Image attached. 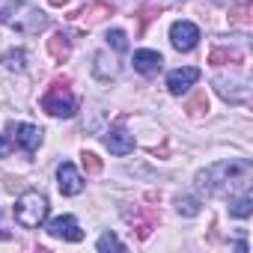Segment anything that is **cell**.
Wrapping results in <instances>:
<instances>
[{"mask_svg": "<svg viewBox=\"0 0 253 253\" xmlns=\"http://www.w3.org/2000/svg\"><path fill=\"white\" fill-rule=\"evenodd\" d=\"M170 42L176 51H194L200 42V27L194 21H173L170 27Z\"/></svg>", "mask_w": 253, "mask_h": 253, "instance_id": "cell-7", "label": "cell"}, {"mask_svg": "<svg viewBox=\"0 0 253 253\" xmlns=\"http://www.w3.org/2000/svg\"><path fill=\"white\" fill-rule=\"evenodd\" d=\"M12 149H15L12 137H9V134H0V158H6V155H12Z\"/></svg>", "mask_w": 253, "mask_h": 253, "instance_id": "cell-23", "label": "cell"}, {"mask_svg": "<svg viewBox=\"0 0 253 253\" xmlns=\"http://www.w3.org/2000/svg\"><path fill=\"white\" fill-rule=\"evenodd\" d=\"M48 235L54 238H63V241H84V229L81 223L72 217V214H60L48 223Z\"/></svg>", "mask_w": 253, "mask_h": 253, "instance_id": "cell-10", "label": "cell"}, {"mask_svg": "<svg viewBox=\"0 0 253 253\" xmlns=\"http://www.w3.org/2000/svg\"><path fill=\"white\" fill-rule=\"evenodd\" d=\"M92 75H95L98 81L116 78V75H119V60H116L110 51H98V54L92 57Z\"/></svg>", "mask_w": 253, "mask_h": 253, "instance_id": "cell-13", "label": "cell"}, {"mask_svg": "<svg viewBox=\"0 0 253 253\" xmlns=\"http://www.w3.org/2000/svg\"><path fill=\"white\" fill-rule=\"evenodd\" d=\"M0 63H3L9 72H24L27 69V54L21 48H12V51H6L3 57H0Z\"/></svg>", "mask_w": 253, "mask_h": 253, "instance_id": "cell-16", "label": "cell"}, {"mask_svg": "<svg viewBox=\"0 0 253 253\" xmlns=\"http://www.w3.org/2000/svg\"><path fill=\"white\" fill-rule=\"evenodd\" d=\"M241 60V54L238 51H229V48H214L211 54H209V63L211 66H223V63H238Z\"/></svg>", "mask_w": 253, "mask_h": 253, "instance_id": "cell-18", "label": "cell"}, {"mask_svg": "<svg viewBox=\"0 0 253 253\" xmlns=\"http://www.w3.org/2000/svg\"><path fill=\"white\" fill-rule=\"evenodd\" d=\"M250 211H253V197H250L247 191L235 194L232 203H229V214H232V217H250Z\"/></svg>", "mask_w": 253, "mask_h": 253, "instance_id": "cell-15", "label": "cell"}, {"mask_svg": "<svg viewBox=\"0 0 253 253\" xmlns=\"http://www.w3.org/2000/svg\"><path fill=\"white\" fill-rule=\"evenodd\" d=\"M0 24L24 36H36L48 27V15L27 0H0Z\"/></svg>", "mask_w": 253, "mask_h": 253, "instance_id": "cell-2", "label": "cell"}, {"mask_svg": "<svg viewBox=\"0 0 253 253\" xmlns=\"http://www.w3.org/2000/svg\"><path fill=\"white\" fill-rule=\"evenodd\" d=\"M107 45H113L116 51H125V48H128V36L113 27V30H107Z\"/></svg>", "mask_w": 253, "mask_h": 253, "instance_id": "cell-20", "label": "cell"}, {"mask_svg": "<svg viewBox=\"0 0 253 253\" xmlns=\"http://www.w3.org/2000/svg\"><path fill=\"white\" fill-rule=\"evenodd\" d=\"M81 161H84V170H86V173H101V161H98V155L84 152V155H81Z\"/></svg>", "mask_w": 253, "mask_h": 253, "instance_id": "cell-22", "label": "cell"}, {"mask_svg": "<svg viewBox=\"0 0 253 253\" xmlns=\"http://www.w3.org/2000/svg\"><path fill=\"white\" fill-rule=\"evenodd\" d=\"M188 110H191V116H200L203 110H209V98H206V92H197V95L191 98Z\"/></svg>", "mask_w": 253, "mask_h": 253, "instance_id": "cell-21", "label": "cell"}, {"mask_svg": "<svg viewBox=\"0 0 253 253\" xmlns=\"http://www.w3.org/2000/svg\"><path fill=\"white\" fill-rule=\"evenodd\" d=\"M9 137L27 155H33L42 146V128H39V125H30V122H9Z\"/></svg>", "mask_w": 253, "mask_h": 253, "instance_id": "cell-6", "label": "cell"}, {"mask_svg": "<svg viewBox=\"0 0 253 253\" xmlns=\"http://www.w3.org/2000/svg\"><path fill=\"white\" fill-rule=\"evenodd\" d=\"M95 247H98L101 253H110V250H116V253H119V250H125V244H122L113 232H104V235L98 238V244H95Z\"/></svg>", "mask_w": 253, "mask_h": 253, "instance_id": "cell-19", "label": "cell"}, {"mask_svg": "<svg viewBox=\"0 0 253 253\" xmlns=\"http://www.w3.org/2000/svg\"><path fill=\"white\" fill-rule=\"evenodd\" d=\"M48 217V197L39 191H24L15 200V220L24 229H39Z\"/></svg>", "mask_w": 253, "mask_h": 253, "instance_id": "cell-3", "label": "cell"}, {"mask_svg": "<svg viewBox=\"0 0 253 253\" xmlns=\"http://www.w3.org/2000/svg\"><path fill=\"white\" fill-rule=\"evenodd\" d=\"M214 89L223 101L229 104H247L250 101V81L241 75V72H229V75H217L214 81Z\"/></svg>", "mask_w": 253, "mask_h": 253, "instance_id": "cell-5", "label": "cell"}, {"mask_svg": "<svg viewBox=\"0 0 253 253\" xmlns=\"http://www.w3.org/2000/svg\"><path fill=\"white\" fill-rule=\"evenodd\" d=\"M176 211L182 217H197L200 214V200L191 197V194H182V197H176Z\"/></svg>", "mask_w": 253, "mask_h": 253, "instance_id": "cell-17", "label": "cell"}, {"mask_svg": "<svg viewBox=\"0 0 253 253\" xmlns=\"http://www.w3.org/2000/svg\"><path fill=\"white\" fill-rule=\"evenodd\" d=\"M197 81H200V69L197 66H182V69H173L167 75V89L173 95H185Z\"/></svg>", "mask_w": 253, "mask_h": 253, "instance_id": "cell-9", "label": "cell"}, {"mask_svg": "<svg viewBox=\"0 0 253 253\" xmlns=\"http://www.w3.org/2000/svg\"><path fill=\"white\" fill-rule=\"evenodd\" d=\"M57 188L63 197H78L84 191V176L78 173V167L72 161H63L57 167Z\"/></svg>", "mask_w": 253, "mask_h": 253, "instance_id": "cell-8", "label": "cell"}, {"mask_svg": "<svg viewBox=\"0 0 253 253\" xmlns=\"http://www.w3.org/2000/svg\"><path fill=\"white\" fill-rule=\"evenodd\" d=\"M51 3H54V6H63V3H69V0H51Z\"/></svg>", "mask_w": 253, "mask_h": 253, "instance_id": "cell-24", "label": "cell"}, {"mask_svg": "<svg viewBox=\"0 0 253 253\" xmlns=\"http://www.w3.org/2000/svg\"><path fill=\"white\" fill-rule=\"evenodd\" d=\"M134 72H140V75H146V78H152V75H158L161 69H164V57L158 54V51H149V48H140V51H134Z\"/></svg>", "mask_w": 253, "mask_h": 253, "instance_id": "cell-11", "label": "cell"}, {"mask_svg": "<svg viewBox=\"0 0 253 253\" xmlns=\"http://www.w3.org/2000/svg\"><path fill=\"white\" fill-rule=\"evenodd\" d=\"M104 146L113 155H128V152H134V134L125 131V128H110L104 134Z\"/></svg>", "mask_w": 253, "mask_h": 253, "instance_id": "cell-12", "label": "cell"}, {"mask_svg": "<svg viewBox=\"0 0 253 253\" xmlns=\"http://www.w3.org/2000/svg\"><path fill=\"white\" fill-rule=\"evenodd\" d=\"M42 110L51 113V116H57V119L75 116L78 98H75V92L69 89V81H66V78H63V81H54V84L48 86V92L42 95Z\"/></svg>", "mask_w": 253, "mask_h": 253, "instance_id": "cell-4", "label": "cell"}, {"mask_svg": "<svg viewBox=\"0 0 253 253\" xmlns=\"http://www.w3.org/2000/svg\"><path fill=\"white\" fill-rule=\"evenodd\" d=\"M250 179H253V167L247 158H223L194 176L197 191H203L209 197H235V194L247 191Z\"/></svg>", "mask_w": 253, "mask_h": 253, "instance_id": "cell-1", "label": "cell"}, {"mask_svg": "<svg viewBox=\"0 0 253 253\" xmlns=\"http://www.w3.org/2000/svg\"><path fill=\"white\" fill-rule=\"evenodd\" d=\"M69 51H72V42H69L66 33H54V36L48 39V54H51L54 60H66Z\"/></svg>", "mask_w": 253, "mask_h": 253, "instance_id": "cell-14", "label": "cell"}]
</instances>
